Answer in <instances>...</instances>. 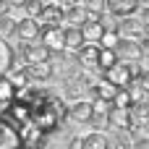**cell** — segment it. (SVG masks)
<instances>
[{"mask_svg": "<svg viewBox=\"0 0 149 149\" xmlns=\"http://www.w3.org/2000/svg\"><path fill=\"white\" fill-rule=\"evenodd\" d=\"M139 123L131 118V110L128 107H118L110 102V110H107V128H115V131H134Z\"/></svg>", "mask_w": 149, "mask_h": 149, "instance_id": "1", "label": "cell"}, {"mask_svg": "<svg viewBox=\"0 0 149 149\" xmlns=\"http://www.w3.org/2000/svg\"><path fill=\"white\" fill-rule=\"evenodd\" d=\"M13 37L18 42H34L39 39V21L34 16H24L13 24Z\"/></svg>", "mask_w": 149, "mask_h": 149, "instance_id": "2", "label": "cell"}, {"mask_svg": "<svg viewBox=\"0 0 149 149\" xmlns=\"http://www.w3.org/2000/svg\"><path fill=\"white\" fill-rule=\"evenodd\" d=\"M115 31L120 34V37H128V39H139L144 31H147V26H144V21L134 13V16H123L120 21H115Z\"/></svg>", "mask_w": 149, "mask_h": 149, "instance_id": "3", "label": "cell"}, {"mask_svg": "<svg viewBox=\"0 0 149 149\" xmlns=\"http://www.w3.org/2000/svg\"><path fill=\"white\" fill-rule=\"evenodd\" d=\"M73 149H107L110 147V136L102 134V131H92V134H84V136H76L71 141Z\"/></svg>", "mask_w": 149, "mask_h": 149, "instance_id": "4", "label": "cell"}, {"mask_svg": "<svg viewBox=\"0 0 149 149\" xmlns=\"http://www.w3.org/2000/svg\"><path fill=\"white\" fill-rule=\"evenodd\" d=\"M39 42L52 52H60L63 50V26H42L39 24Z\"/></svg>", "mask_w": 149, "mask_h": 149, "instance_id": "5", "label": "cell"}, {"mask_svg": "<svg viewBox=\"0 0 149 149\" xmlns=\"http://www.w3.org/2000/svg\"><path fill=\"white\" fill-rule=\"evenodd\" d=\"M97 58H100V45L97 42H84L76 50V60L84 71H97Z\"/></svg>", "mask_w": 149, "mask_h": 149, "instance_id": "6", "label": "cell"}, {"mask_svg": "<svg viewBox=\"0 0 149 149\" xmlns=\"http://www.w3.org/2000/svg\"><path fill=\"white\" fill-rule=\"evenodd\" d=\"M139 8H141L139 0H105V13H110L115 18L134 16V13H139Z\"/></svg>", "mask_w": 149, "mask_h": 149, "instance_id": "7", "label": "cell"}, {"mask_svg": "<svg viewBox=\"0 0 149 149\" xmlns=\"http://www.w3.org/2000/svg\"><path fill=\"white\" fill-rule=\"evenodd\" d=\"M24 68H26L29 81H47V79H52V73H55L52 58H50V60H37V63H24Z\"/></svg>", "mask_w": 149, "mask_h": 149, "instance_id": "8", "label": "cell"}, {"mask_svg": "<svg viewBox=\"0 0 149 149\" xmlns=\"http://www.w3.org/2000/svg\"><path fill=\"white\" fill-rule=\"evenodd\" d=\"M37 21H42V26H63V5H58L55 0L45 3Z\"/></svg>", "mask_w": 149, "mask_h": 149, "instance_id": "9", "label": "cell"}, {"mask_svg": "<svg viewBox=\"0 0 149 149\" xmlns=\"http://www.w3.org/2000/svg\"><path fill=\"white\" fill-rule=\"evenodd\" d=\"M21 58L24 63H37V60H50V50L42 42H21Z\"/></svg>", "mask_w": 149, "mask_h": 149, "instance_id": "10", "label": "cell"}, {"mask_svg": "<svg viewBox=\"0 0 149 149\" xmlns=\"http://www.w3.org/2000/svg\"><path fill=\"white\" fill-rule=\"evenodd\" d=\"M102 76L107 79V81H113L115 86H128L134 79H131V71H128V63H123V60H118L115 65H110L107 71H102Z\"/></svg>", "mask_w": 149, "mask_h": 149, "instance_id": "11", "label": "cell"}, {"mask_svg": "<svg viewBox=\"0 0 149 149\" xmlns=\"http://www.w3.org/2000/svg\"><path fill=\"white\" fill-rule=\"evenodd\" d=\"M84 42H86V39H84L81 26H76V24H65V26H63V50L76 52Z\"/></svg>", "mask_w": 149, "mask_h": 149, "instance_id": "12", "label": "cell"}, {"mask_svg": "<svg viewBox=\"0 0 149 149\" xmlns=\"http://www.w3.org/2000/svg\"><path fill=\"white\" fill-rule=\"evenodd\" d=\"M113 50H115L118 60H123V63H128V60H139V58H141L136 39H128V37H120V39L115 42V47H113Z\"/></svg>", "mask_w": 149, "mask_h": 149, "instance_id": "13", "label": "cell"}, {"mask_svg": "<svg viewBox=\"0 0 149 149\" xmlns=\"http://www.w3.org/2000/svg\"><path fill=\"white\" fill-rule=\"evenodd\" d=\"M68 118L76 120V123H86V120L92 118V100H84V97L71 100V105H68Z\"/></svg>", "mask_w": 149, "mask_h": 149, "instance_id": "14", "label": "cell"}, {"mask_svg": "<svg viewBox=\"0 0 149 149\" xmlns=\"http://www.w3.org/2000/svg\"><path fill=\"white\" fill-rule=\"evenodd\" d=\"M21 144H24L21 141V134L10 123L0 120V149H13V147H21Z\"/></svg>", "mask_w": 149, "mask_h": 149, "instance_id": "15", "label": "cell"}, {"mask_svg": "<svg viewBox=\"0 0 149 149\" xmlns=\"http://www.w3.org/2000/svg\"><path fill=\"white\" fill-rule=\"evenodd\" d=\"M13 63H16V50H13V45L0 34V76H5L10 68H13Z\"/></svg>", "mask_w": 149, "mask_h": 149, "instance_id": "16", "label": "cell"}, {"mask_svg": "<svg viewBox=\"0 0 149 149\" xmlns=\"http://www.w3.org/2000/svg\"><path fill=\"white\" fill-rule=\"evenodd\" d=\"M86 21V8L81 5V3H73V5H68V8H63V24H76V26H81Z\"/></svg>", "mask_w": 149, "mask_h": 149, "instance_id": "17", "label": "cell"}, {"mask_svg": "<svg viewBox=\"0 0 149 149\" xmlns=\"http://www.w3.org/2000/svg\"><path fill=\"white\" fill-rule=\"evenodd\" d=\"M81 31H84V39H86V42H97L100 34L105 31V26H102L100 21H94V18H86V21L81 24Z\"/></svg>", "mask_w": 149, "mask_h": 149, "instance_id": "18", "label": "cell"}, {"mask_svg": "<svg viewBox=\"0 0 149 149\" xmlns=\"http://www.w3.org/2000/svg\"><path fill=\"white\" fill-rule=\"evenodd\" d=\"M128 110H131V118H134L139 126H144V123L149 120V102H147V100L131 102V107H128Z\"/></svg>", "mask_w": 149, "mask_h": 149, "instance_id": "19", "label": "cell"}, {"mask_svg": "<svg viewBox=\"0 0 149 149\" xmlns=\"http://www.w3.org/2000/svg\"><path fill=\"white\" fill-rule=\"evenodd\" d=\"M118 63V55L113 47H100V58H97V71H107L110 65Z\"/></svg>", "mask_w": 149, "mask_h": 149, "instance_id": "20", "label": "cell"}, {"mask_svg": "<svg viewBox=\"0 0 149 149\" xmlns=\"http://www.w3.org/2000/svg\"><path fill=\"white\" fill-rule=\"evenodd\" d=\"M16 92H18V86L8 79V76H0V105L5 102H13V97H16Z\"/></svg>", "mask_w": 149, "mask_h": 149, "instance_id": "21", "label": "cell"}, {"mask_svg": "<svg viewBox=\"0 0 149 149\" xmlns=\"http://www.w3.org/2000/svg\"><path fill=\"white\" fill-rule=\"evenodd\" d=\"M42 5H45V0H24V5H21V8H24V13H26V16H34V18H37V16H39V10H42Z\"/></svg>", "mask_w": 149, "mask_h": 149, "instance_id": "22", "label": "cell"}, {"mask_svg": "<svg viewBox=\"0 0 149 149\" xmlns=\"http://www.w3.org/2000/svg\"><path fill=\"white\" fill-rule=\"evenodd\" d=\"M13 24H16V21H13L8 13H0V34H5V37L13 34Z\"/></svg>", "mask_w": 149, "mask_h": 149, "instance_id": "23", "label": "cell"}, {"mask_svg": "<svg viewBox=\"0 0 149 149\" xmlns=\"http://www.w3.org/2000/svg\"><path fill=\"white\" fill-rule=\"evenodd\" d=\"M136 84L141 86V92H144V94H149V68H147V71H141V73L136 76Z\"/></svg>", "mask_w": 149, "mask_h": 149, "instance_id": "24", "label": "cell"}, {"mask_svg": "<svg viewBox=\"0 0 149 149\" xmlns=\"http://www.w3.org/2000/svg\"><path fill=\"white\" fill-rule=\"evenodd\" d=\"M139 13H141L139 18L144 21V26H147V29H149V5H144V8H139Z\"/></svg>", "mask_w": 149, "mask_h": 149, "instance_id": "25", "label": "cell"}, {"mask_svg": "<svg viewBox=\"0 0 149 149\" xmlns=\"http://www.w3.org/2000/svg\"><path fill=\"white\" fill-rule=\"evenodd\" d=\"M131 144H134V147H139V149H144V147H149V136H141V139H134Z\"/></svg>", "mask_w": 149, "mask_h": 149, "instance_id": "26", "label": "cell"}, {"mask_svg": "<svg viewBox=\"0 0 149 149\" xmlns=\"http://www.w3.org/2000/svg\"><path fill=\"white\" fill-rule=\"evenodd\" d=\"M0 13H10V5H8V0H0Z\"/></svg>", "mask_w": 149, "mask_h": 149, "instance_id": "27", "label": "cell"}, {"mask_svg": "<svg viewBox=\"0 0 149 149\" xmlns=\"http://www.w3.org/2000/svg\"><path fill=\"white\" fill-rule=\"evenodd\" d=\"M58 5H63V8H68V5H73V3H81V0H55Z\"/></svg>", "mask_w": 149, "mask_h": 149, "instance_id": "28", "label": "cell"}, {"mask_svg": "<svg viewBox=\"0 0 149 149\" xmlns=\"http://www.w3.org/2000/svg\"><path fill=\"white\" fill-rule=\"evenodd\" d=\"M8 5H10V8H21V5H24V0H8Z\"/></svg>", "mask_w": 149, "mask_h": 149, "instance_id": "29", "label": "cell"}, {"mask_svg": "<svg viewBox=\"0 0 149 149\" xmlns=\"http://www.w3.org/2000/svg\"><path fill=\"white\" fill-rule=\"evenodd\" d=\"M139 3H141V5H149V0H139Z\"/></svg>", "mask_w": 149, "mask_h": 149, "instance_id": "30", "label": "cell"}]
</instances>
